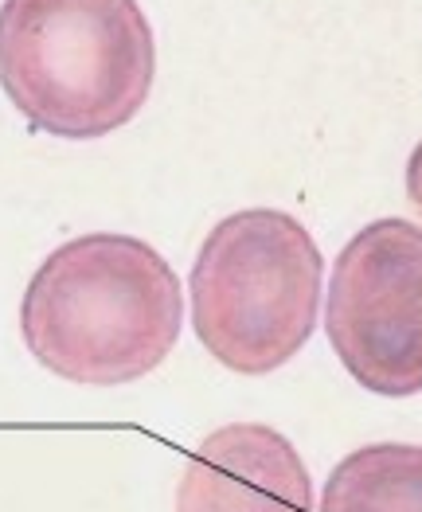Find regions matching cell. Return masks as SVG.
<instances>
[{"label":"cell","instance_id":"cell-1","mask_svg":"<svg viewBox=\"0 0 422 512\" xmlns=\"http://www.w3.org/2000/svg\"><path fill=\"white\" fill-rule=\"evenodd\" d=\"M184 325L180 278L157 247L94 231L55 247L20 301L28 352L59 380L118 387L165 364Z\"/></svg>","mask_w":422,"mask_h":512},{"label":"cell","instance_id":"cell-2","mask_svg":"<svg viewBox=\"0 0 422 512\" xmlns=\"http://www.w3.org/2000/svg\"><path fill=\"white\" fill-rule=\"evenodd\" d=\"M157 79V36L137 0H0V86L63 141L129 126Z\"/></svg>","mask_w":422,"mask_h":512},{"label":"cell","instance_id":"cell-3","mask_svg":"<svg viewBox=\"0 0 422 512\" xmlns=\"http://www.w3.org/2000/svg\"><path fill=\"white\" fill-rule=\"evenodd\" d=\"M321 278L325 258L301 219L278 208L227 215L211 227L188 278L192 329L223 368L278 372L317 329Z\"/></svg>","mask_w":422,"mask_h":512},{"label":"cell","instance_id":"cell-4","mask_svg":"<svg viewBox=\"0 0 422 512\" xmlns=\"http://www.w3.org/2000/svg\"><path fill=\"white\" fill-rule=\"evenodd\" d=\"M325 333L344 372L372 395L422 391V227L376 219L333 262Z\"/></svg>","mask_w":422,"mask_h":512},{"label":"cell","instance_id":"cell-5","mask_svg":"<svg viewBox=\"0 0 422 512\" xmlns=\"http://www.w3.org/2000/svg\"><path fill=\"white\" fill-rule=\"evenodd\" d=\"M176 512H313V481L286 434L266 423H231L192 454Z\"/></svg>","mask_w":422,"mask_h":512},{"label":"cell","instance_id":"cell-6","mask_svg":"<svg viewBox=\"0 0 422 512\" xmlns=\"http://www.w3.org/2000/svg\"><path fill=\"white\" fill-rule=\"evenodd\" d=\"M321 512H422V446L352 450L329 477Z\"/></svg>","mask_w":422,"mask_h":512},{"label":"cell","instance_id":"cell-7","mask_svg":"<svg viewBox=\"0 0 422 512\" xmlns=\"http://www.w3.org/2000/svg\"><path fill=\"white\" fill-rule=\"evenodd\" d=\"M407 196H411V204H415L422 215V141L415 145V153H411V161H407Z\"/></svg>","mask_w":422,"mask_h":512}]
</instances>
